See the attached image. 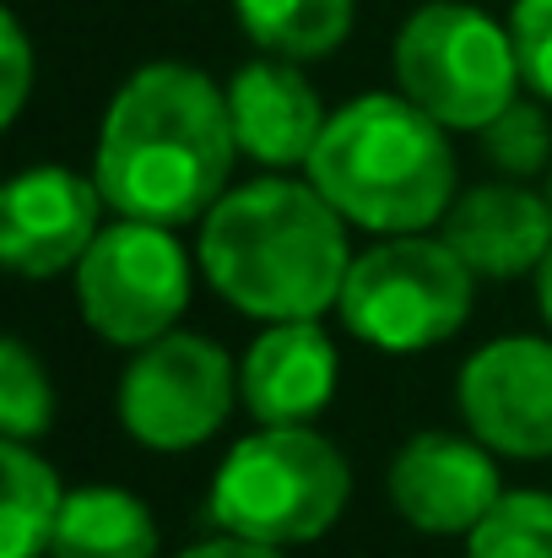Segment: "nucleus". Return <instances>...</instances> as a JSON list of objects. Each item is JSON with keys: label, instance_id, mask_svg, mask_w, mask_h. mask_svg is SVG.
<instances>
[{"label": "nucleus", "instance_id": "f257e3e1", "mask_svg": "<svg viewBox=\"0 0 552 558\" xmlns=\"http://www.w3.org/2000/svg\"><path fill=\"white\" fill-rule=\"evenodd\" d=\"M238 158L228 87L184 60H152L109 98L93 180L109 211L142 222H200L222 195Z\"/></svg>", "mask_w": 552, "mask_h": 558}, {"label": "nucleus", "instance_id": "f03ea898", "mask_svg": "<svg viewBox=\"0 0 552 558\" xmlns=\"http://www.w3.org/2000/svg\"><path fill=\"white\" fill-rule=\"evenodd\" d=\"M195 260L206 282L249 320H320L342 304L353 255L347 217L298 180H255L228 190L200 217Z\"/></svg>", "mask_w": 552, "mask_h": 558}, {"label": "nucleus", "instance_id": "7ed1b4c3", "mask_svg": "<svg viewBox=\"0 0 552 558\" xmlns=\"http://www.w3.org/2000/svg\"><path fill=\"white\" fill-rule=\"evenodd\" d=\"M304 174L353 228L379 239L422 233L455 206L450 131L406 93H364L342 104Z\"/></svg>", "mask_w": 552, "mask_h": 558}, {"label": "nucleus", "instance_id": "20e7f679", "mask_svg": "<svg viewBox=\"0 0 552 558\" xmlns=\"http://www.w3.org/2000/svg\"><path fill=\"white\" fill-rule=\"evenodd\" d=\"M353 499L347 456L309 423H260L211 477L206 521L271 548L326 537Z\"/></svg>", "mask_w": 552, "mask_h": 558}, {"label": "nucleus", "instance_id": "39448f33", "mask_svg": "<svg viewBox=\"0 0 552 558\" xmlns=\"http://www.w3.org/2000/svg\"><path fill=\"white\" fill-rule=\"evenodd\" d=\"M395 82L444 131H488L526 76L510 22L466 0H428L395 33Z\"/></svg>", "mask_w": 552, "mask_h": 558}, {"label": "nucleus", "instance_id": "423d86ee", "mask_svg": "<svg viewBox=\"0 0 552 558\" xmlns=\"http://www.w3.org/2000/svg\"><path fill=\"white\" fill-rule=\"evenodd\" d=\"M477 304V271L450 250V239L390 233L353 255L342 288V326L373 353H428L450 342Z\"/></svg>", "mask_w": 552, "mask_h": 558}, {"label": "nucleus", "instance_id": "0eeeda50", "mask_svg": "<svg viewBox=\"0 0 552 558\" xmlns=\"http://www.w3.org/2000/svg\"><path fill=\"white\" fill-rule=\"evenodd\" d=\"M189 304V255L163 222H109L76 266V310L109 348H147L180 326Z\"/></svg>", "mask_w": 552, "mask_h": 558}, {"label": "nucleus", "instance_id": "6e6552de", "mask_svg": "<svg viewBox=\"0 0 552 558\" xmlns=\"http://www.w3.org/2000/svg\"><path fill=\"white\" fill-rule=\"evenodd\" d=\"M233 401H238L233 359L195 331H169L136 348V359L120 374V396H114L120 428L136 445L163 450V456L217 439Z\"/></svg>", "mask_w": 552, "mask_h": 558}, {"label": "nucleus", "instance_id": "1a4fd4ad", "mask_svg": "<svg viewBox=\"0 0 552 558\" xmlns=\"http://www.w3.org/2000/svg\"><path fill=\"white\" fill-rule=\"evenodd\" d=\"M455 407L471 439L493 456L548 461L552 456V337H499L477 348L461 379Z\"/></svg>", "mask_w": 552, "mask_h": 558}, {"label": "nucleus", "instance_id": "9d476101", "mask_svg": "<svg viewBox=\"0 0 552 558\" xmlns=\"http://www.w3.org/2000/svg\"><path fill=\"white\" fill-rule=\"evenodd\" d=\"M103 190L98 180L65 169V163H38L22 169L0 190V260L16 277H60L76 271L93 239L103 233Z\"/></svg>", "mask_w": 552, "mask_h": 558}, {"label": "nucleus", "instance_id": "9b49d317", "mask_svg": "<svg viewBox=\"0 0 552 558\" xmlns=\"http://www.w3.org/2000/svg\"><path fill=\"white\" fill-rule=\"evenodd\" d=\"M390 505L406 526L428 537H471L488 510L504 499L493 450L482 439H461L444 428L412 434L390 461Z\"/></svg>", "mask_w": 552, "mask_h": 558}, {"label": "nucleus", "instance_id": "f8f14e48", "mask_svg": "<svg viewBox=\"0 0 552 558\" xmlns=\"http://www.w3.org/2000/svg\"><path fill=\"white\" fill-rule=\"evenodd\" d=\"M228 114H233L238 153L266 169H309V158L331 125V114H326L320 93L304 82L298 60H277V54H260L233 71Z\"/></svg>", "mask_w": 552, "mask_h": 558}, {"label": "nucleus", "instance_id": "ddd939ff", "mask_svg": "<svg viewBox=\"0 0 552 558\" xmlns=\"http://www.w3.org/2000/svg\"><path fill=\"white\" fill-rule=\"evenodd\" d=\"M336 369L342 359L320 320H277L238 364V401L255 423H309L331 407Z\"/></svg>", "mask_w": 552, "mask_h": 558}, {"label": "nucleus", "instance_id": "4468645a", "mask_svg": "<svg viewBox=\"0 0 552 558\" xmlns=\"http://www.w3.org/2000/svg\"><path fill=\"white\" fill-rule=\"evenodd\" d=\"M444 239L477 277L510 282L542 271L552 250V211L542 190H526V180H493L455 195L444 217Z\"/></svg>", "mask_w": 552, "mask_h": 558}, {"label": "nucleus", "instance_id": "2eb2a0df", "mask_svg": "<svg viewBox=\"0 0 552 558\" xmlns=\"http://www.w3.org/2000/svg\"><path fill=\"white\" fill-rule=\"evenodd\" d=\"M49 558H158V521L125 488H71Z\"/></svg>", "mask_w": 552, "mask_h": 558}, {"label": "nucleus", "instance_id": "dca6fc26", "mask_svg": "<svg viewBox=\"0 0 552 558\" xmlns=\"http://www.w3.org/2000/svg\"><path fill=\"white\" fill-rule=\"evenodd\" d=\"M238 27L260 54L277 60H326L347 44L358 0H233Z\"/></svg>", "mask_w": 552, "mask_h": 558}, {"label": "nucleus", "instance_id": "f3484780", "mask_svg": "<svg viewBox=\"0 0 552 558\" xmlns=\"http://www.w3.org/2000/svg\"><path fill=\"white\" fill-rule=\"evenodd\" d=\"M0 477H5V510H0V558H38L49 554L60 510H65V488L54 477V466L22 445L5 439L0 445Z\"/></svg>", "mask_w": 552, "mask_h": 558}, {"label": "nucleus", "instance_id": "a211bd4d", "mask_svg": "<svg viewBox=\"0 0 552 558\" xmlns=\"http://www.w3.org/2000/svg\"><path fill=\"white\" fill-rule=\"evenodd\" d=\"M466 558H552V494H504L488 521L466 537Z\"/></svg>", "mask_w": 552, "mask_h": 558}, {"label": "nucleus", "instance_id": "6ab92c4d", "mask_svg": "<svg viewBox=\"0 0 552 558\" xmlns=\"http://www.w3.org/2000/svg\"><path fill=\"white\" fill-rule=\"evenodd\" d=\"M54 423V390H49V369L33 359V348L22 337L0 342V434L5 439H44Z\"/></svg>", "mask_w": 552, "mask_h": 558}, {"label": "nucleus", "instance_id": "aec40b11", "mask_svg": "<svg viewBox=\"0 0 552 558\" xmlns=\"http://www.w3.org/2000/svg\"><path fill=\"white\" fill-rule=\"evenodd\" d=\"M482 147H488V158H493V169L504 174V180H537V174H548L552 163V125L548 114L537 109V104H510L488 131H482Z\"/></svg>", "mask_w": 552, "mask_h": 558}, {"label": "nucleus", "instance_id": "412c9836", "mask_svg": "<svg viewBox=\"0 0 552 558\" xmlns=\"http://www.w3.org/2000/svg\"><path fill=\"white\" fill-rule=\"evenodd\" d=\"M510 33H515V54H520L526 87L552 104V0H515Z\"/></svg>", "mask_w": 552, "mask_h": 558}, {"label": "nucleus", "instance_id": "4be33fe9", "mask_svg": "<svg viewBox=\"0 0 552 558\" xmlns=\"http://www.w3.org/2000/svg\"><path fill=\"white\" fill-rule=\"evenodd\" d=\"M33 87V44L16 22V11L0 16V125H16Z\"/></svg>", "mask_w": 552, "mask_h": 558}, {"label": "nucleus", "instance_id": "5701e85b", "mask_svg": "<svg viewBox=\"0 0 552 558\" xmlns=\"http://www.w3.org/2000/svg\"><path fill=\"white\" fill-rule=\"evenodd\" d=\"M180 558H282L271 543H255V537H233V532H217L206 543H189Z\"/></svg>", "mask_w": 552, "mask_h": 558}, {"label": "nucleus", "instance_id": "b1692460", "mask_svg": "<svg viewBox=\"0 0 552 558\" xmlns=\"http://www.w3.org/2000/svg\"><path fill=\"white\" fill-rule=\"evenodd\" d=\"M537 304H542V320H548V331H552V250H548V260H542V271H537Z\"/></svg>", "mask_w": 552, "mask_h": 558}, {"label": "nucleus", "instance_id": "393cba45", "mask_svg": "<svg viewBox=\"0 0 552 558\" xmlns=\"http://www.w3.org/2000/svg\"><path fill=\"white\" fill-rule=\"evenodd\" d=\"M542 201H548V211H552V169L542 174Z\"/></svg>", "mask_w": 552, "mask_h": 558}]
</instances>
